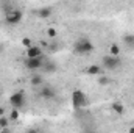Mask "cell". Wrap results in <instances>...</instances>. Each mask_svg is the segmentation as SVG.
<instances>
[{"label":"cell","mask_w":134,"mask_h":133,"mask_svg":"<svg viewBox=\"0 0 134 133\" xmlns=\"http://www.w3.org/2000/svg\"><path fill=\"white\" fill-rule=\"evenodd\" d=\"M92 52H94V42L89 38L81 36L73 42V53L75 55H89Z\"/></svg>","instance_id":"6da1fadb"},{"label":"cell","mask_w":134,"mask_h":133,"mask_svg":"<svg viewBox=\"0 0 134 133\" xmlns=\"http://www.w3.org/2000/svg\"><path fill=\"white\" fill-rule=\"evenodd\" d=\"M101 67L104 70H117V69H120L122 67V58H120V55L119 57L111 55V53L104 55L101 58Z\"/></svg>","instance_id":"7a4b0ae2"},{"label":"cell","mask_w":134,"mask_h":133,"mask_svg":"<svg viewBox=\"0 0 134 133\" xmlns=\"http://www.w3.org/2000/svg\"><path fill=\"white\" fill-rule=\"evenodd\" d=\"M89 105V99H87V96L81 91V89H75L73 93H72V106H73V110H83V108H86Z\"/></svg>","instance_id":"3957f363"},{"label":"cell","mask_w":134,"mask_h":133,"mask_svg":"<svg viewBox=\"0 0 134 133\" xmlns=\"http://www.w3.org/2000/svg\"><path fill=\"white\" fill-rule=\"evenodd\" d=\"M22 19H24V13L19 8H9L5 13V22L8 25H17L22 22Z\"/></svg>","instance_id":"277c9868"},{"label":"cell","mask_w":134,"mask_h":133,"mask_svg":"<svg viewBox=\"0 0 134 133\" xmlns=\"http://www.w3.org/2000/svg\"><path fill=\"white\" fill-rule=\"evenodd\" d=\"M44 63H45V57L41 55V57H36V58H25L24 66L27 67L28 70H31V72H36V70L42 69Z\"/></svg>","instance_id":"5b68a950"},{"label":"cell","mask_w":134,"mask_h":133,"mask_svg":"<svg viewBox=\"0 0 134 133\" xmlns=\"http://www.w3.org/2000/svg\"><path fill=\"white\" fill-rule=\"evenodd\" d=\"M27 103V99H25V94L22 91H17V93H13L9 96V105L11 108H17V110H22Z\"/></svg>","instance_id":"8992f818"},{"label":"cell","mask_w":134,"mask_h":133,"mask_svg":"<svg viewBox=\"0 0 134 133\" xmlns=\"http://www.w3.org/2000/svg\"><path fill=\"white\" fill-rule=\"evenodd\" d=\"M55 96H56V91H55L52 86H48V85H42V86H41V89H39V97L42 100H52V99H55Z\"/></svg>","instance_id":"52a82bcc"},{"label":"cell","mask_w":134,"mask_h":133,"mask_svg":"<svg viewBox=\"0 0 134 133\" xmlns=\"http://www.w3.org/2000/svg\"><path fill=\"white\" fill-rule=\"evenodd\" d=\"M41 55H44L41 45L31 44L30 47H27V52H25V57H27V58H36V57H41Z\"/></svg>","instance_id":"ba28073f"},{"label":"cell","mask_w":134,"mask_h":133,"mask_svg":"<svg viewBox=\"0 0 134 133\" xmlns=\"http://www.w3.org/2000/svg\"><path fill=\"white\" fill-rule=\"evenodd\" d=\"M52 14H53V11H52L50 6H42V8H39V9L36 11V16H37L39 19H42V21L52 17Z\"/></svg>","instance_id":"9c48e42d"},{"label":"cell","mask_w":134,"mask_h":133,"mask_svg":"<svg viewBox=\"0 0 134 133\" xmlns=\"http://www.w3.org/2000/svg\"><path fill=\"white\" fill-rule=\"evenodd\" d=\"M42 83H44V75H42V74H33V75L30 77V85L34 86V88L42 86Z\"/></svg>","instance_id":"30bf717a"},{"label":"cell","mask_w":134,"mask_h":133,"mask_svg":"<svg viewBox=\"0 0 134 133\" xmlns=\"http://www.w3.org/2000/svg\"><path fill=\"white\" fill-rule=\"evenodd\" d=\"M103 67H101V64H91V66L86 67V74H89V75H100V74H103Z\"/></svg>","instance_id":"8fae6325"},{"label":"cell","mask_w":134,"mask_h":133,"mask_svg":"<svg viewBox=\"0 0 134 133\" xmlns=\"http://www.w3.org/2000/svg\"><path fill=\"white\" fill-rule=\"evenodd\" d=\"M56 70H58V66H56L55 61H47V60H45V63H44V66H42V72H45V74H53V72H56Z\"/></svg>","instance_id":"7c38bea8"},{"label":"cell","mask_w":134,"mask_h":133,"mask_svg":"<svg viewBox=\"0 0 134 133\" xmlns=\"http://www.w3.org/2000/svg\"><path fill=\"white\" fill-rule=\"evenodd\" d=\"M122 42L128 47V49H134V33H126L122 36Z\"/></svg>","instance_id":"4fadbf2b"},{"label":"cell","mask_w":134,"mask_h":133,"mask_svg":"<svg viewBox=\"0 0 134 133\" xmlns=\"http://www.w3.org/2000/svg\"><path fill=\"white\" fill-rule=\"evenodd\" d=\"M111 108H112V111H114L117 116H122V114L125 113V105H123L122 102H114V103L111 105Z\"/></svg>","instance_id":"5bb4252c"},{"label":"cell","mask_w":134,"mask_h":133,"mask_svg":"<svg viewBox=\"0 0 134 133\" xmlns=\"http://www.w3.org/2000/svg\"><path fill=\"white\" fill-rule=\"evenodd\" d=\"M9 124H11V121H9V117H6V114L0 116V129L3 132H8L9 130Z\"/></svg>","instance_id":"9a60e30c"},{"label":"cell","mask_w":134,"mask_h":133,"mask_svg":"<svg viewBox=\"0 0 134 133\" xmlns=\"http://www.w3.org/2000/svg\"><path fill=\"white\" fill-rule=\"evenodd\" d=\"M20 110H17V108H11V111H9V121L11 122H14V121H19V117H20V113H19Z\"/></svg>","instance_id":"2e32d148"},{"label":"cell","mask_w":134,"mask_h":133,"mask_svg":"<svg viewBox=\"0 0 134 133\" xmlns=\"http://www.w3.org/2000/svg\"><path fill=\"white\" fill-rule=\"evenodd\" d=\"M109 53L119 57V55H120V45H119V44H111V45H109Z\"/></svg>","instance_id":"e0dca14e"},{"label":"cell","mask_w":134,"mask_h":133,"mask_svg":"<svg viewBox=\"0 0 134 133\" xmlns=\"http://www.w3.org/2000/svg\"><path fill=\"white\" fill-rule=\"evenodd\" d=\"M97 83H98L100 86H108V85H109V77H106V75H103V74H100V77H98Z\"/></svg>","instance_id":"ac0fdd59"},{"label":"cell","mask_w":134,"mask_h":133,"mask_svg":"<svg viewBox=\"0 0 134 133\" xmlns=\"http://www.w3.org/2000/svg\"><path fill=\"white\" fill-rule=\"evenodd\" d=\"M56 34H58V30H56L55 27H50V28H47V36H48L50 39H55V38H56Z\"/></svg>","instance_id":"d6986e66"},{"label":"cell","mask_w":134,"mask_h":133,"mask_svg":"<svg viewBox=\"0 0 134 133\" xmlns=\"http://www.w3.org/2000/svg\"><path fill=\"white\" fill-rule=\"evenodd\" d=\"M31 44H33V41H31L30 38H22V45H24L25 49H27V47H30Z\"/></svg>","instance_id":"ffe728a7"},{"label":"cell","mask_w":134,"mask_h":133,"mask_svg":"<svg viewBox=\"0 0 134 133\" xmlns=\"http://www.w3.org/2000/svg\"><path fill=\"white\" fill-rule=\"evenodd\" d=\"M39 45H42V47H48V45H50V42H47V41H41V42H39Z\"/></svg>","instance_id":"44dd1931"},{"label":"cell","mask_w":134,"mask_h":133,"mask_svg":"<svg viewBox=\"0 0 134 133\" xmlns=\"http://www.w3.org/2000/svg\"><path fill=\"white\" fill-rule=\"evenodd\" d=\"M6 113V110H5V106H0V116H3Z\"/></svg>","instance_id":"7402d4cb"},{"label":"cell","mask_w":134,"mask_h":133,"mask_svg":"<svg viewBox=\"0 0 134 133\" xmlns=\"http://www.w3.org/2000/svg\"><path fill=\"white\" fill-rule=\"evenodd\" d=\"M128 132H130V133H134V125H133V127H130V129H128Z\"/></svg>","instance_id":"603a6c76"},{"label":"cell","mask_w":134,"mask_h":133,"mask_svg":"<svg viewBox=\"0 0 134 133\" xmlns=\"http://www.w3.org/2000/svg\"><path fill=\"white\" fill-rule=\"evenodd\" d=\"M73 2H78V0H73Z\"/></svg>","instance_id":"cb8c5ba5"}]
</instances>
